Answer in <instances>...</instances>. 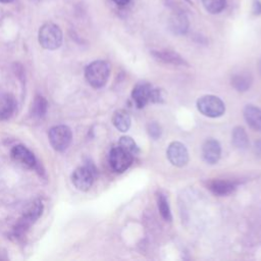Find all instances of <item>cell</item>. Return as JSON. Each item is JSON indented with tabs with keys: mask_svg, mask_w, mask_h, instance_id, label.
<instances>
[{
	"mask_svg": "<svg viewBox=\"0 0 261 261\" xmlns=\"http://www.w3.org/2000/svg\"><path fill=\"white\" fill-rule=\"evenodd\" d=\"M205 10L211 14H218L226 7V0H201Z\"/></svg>",
	"mask_w": 261,
	"mask_h": 261,
	"instance_id": "21",
	"label": "cell"
},
{
	"mask_svg": "<svg viewBox=\"0 0 261 261\" xmlns=\"http://www.w3.org/2000/svg\"><path fill=\"white\" fill-rule=\"evenodd\" d=\"M153 89L147 83H141L134 87L132 92V98L138 108H143L152 99Z\"/></svg>",
	"mask_w": 261,
	"mask_h": 261,
	"instance_id": "10",
	"label": "cell"
},
{
	"mask_svg": "<svg viewBox=\"0 0 261 261\" xmlns=\"http://www.w3.org/2000/svg\"><path fill=\"white\" fill-rule=\"evenodd\" d=\"M252 76L248 72L237 73L231 77V86L239 92H246L252 85Z\"/></svg>",
	"mask_w": 261,
	"mask_h": 261,
	"instance_id": "19",
	"label": "cell"
},
{
	"mask_svg": "<svg viewBox=\"0 0 261 261\" xmlns=\"http://www.w3.org/2000/svg\"><path fill=\"white\" fill-rule=\"evenodd\" d=\"M118 145L121 148H123L124 150H126L127 152H129L132 155H137L140 152L138 145L136 144V142L130 137H127V136L121 137L120 140H119Z\"/></svg>",
	"mask_w": 261,
	"mask_h": 261,
	"instance_id": "23",
	"label": "cell"
},
{
	"mask_svg": "<svg viewBox=\"0 0 261 261\" xmlns=\"http://www.w3.org/2000/svg\"><path fill=\"white\" fill-rule=\"evenodd\" d=\"M157 205H158V210H159L162 218L166 221H170L171 220L170 207H169L167 198L162 193L157 194Z\"/></svg>",
	"mask_w": 261,
	"mask_h": 261,
	"instance_id": "22",
	"label": "cell"
},
{
	"mask_svg": "<svg viewBox=\"0 0 261 261\" xmlns=\"http://www.w3.org/2000/svg\"><path fill=\"white\" fill-rule=\"evenodd\" d=\"M38 40L40 45L47 50L58 49L63 40L61 29L54 22H45L39 30Z\"/></svg>",
	"mask_w": 261,
	"mask_h": 261,
	"instance_id": "1",
	"label": "cell"
},
{
	"mask_svg": "<svg viewBox=\"0 0 261 261\" xmlns=\"http://www.w3.org/2000/svg\"><path fill=\"white\" fill-rule=\"evenodd\" d=\"M112 122H113V125H114L119 132L124 133V132L128 130V128L130 127L132 119H130L129 114H128L125 110L119 109V110H116V111L113 113Z\"/></svg>",
	"mask_w": 261,
	"mask_h": 261,
	"instance_id": "17",
	"label": "cell"
},
{
	"mask_svg": "<svg viewBox=\"0 0 261 261\" xmlns=\"http://www.w3.org/2000/svg\"><path fill=\"white\" fill-rule=\"evenodd\" d=\"M134 155L121 148L119 145L113 147L109 152V164L115 172H123L133 163Z\"/></svg>",
	"mask_w": 261,
	"mask_h": 261,
	"instance_id": "7",
	"label": "cell"
},
{
	"mask_svg": "<svg viewBox=\"0 0 261 261\" xmlns=\"http://www.w3.org/2000/svg\"><path fill=\"white\" fill-rule=\"evenodd\" d=\"M169 28L176 35L186 34L189 29V20L185 13L175 11L169 18Z\"/></svg>",
	"mask_w": 261,
	"mask_h": 261,
	"instance_id": "16",
	"label": "cell"
},
{
	"mask_svg": "<svg viewBox=\"0 0 261 261\" xmlns=\"http://www.w3.org/2000/svg\"><path fill=\"white\" fill-rule=\"evenodd\" d=\"M13 0H0V3H10V2H12Z\"/></svg>",
	"mask_w": 261,
	"mask_h": 261,
	"instance_id": "29",
	"label": "cell"
},
{
	"mask_svg": "<svg viewBox=\"0 0 261 261\" xmlns=\"http://www.w3.org/2000/svg\"><path fill=\"white\" fill-rule=\"evenodd\" d=\"M231 143L232 145L240 150H245L249 146V137L242 126H236L232 129L231 134Z\"/></svg>",
	"mask_w": 261,
	"mask_h": 261,
	"instance_id": "18",
	"label": "cell"
},
{
	"mask_svg": "<svg viewBox=\"0 0 261 261\" xmlns=\"http://www.w3.org/2000/svg\"><path fill=\"white\" fill-rule=\"evenodd\" d=\"M43 209H44V206L41 200L36 199L33 202H31L22 212L18 221L16 222V225L14 228L15 234H18V236L23 234L31 227V225L34 224L40 218V216L42 215Z\"/></svg>",
	"mask_w": 261,
	"mask_h": 261,
	"instance_id": "2",
	"label": "cell"
},
{
	"mask_svg": "<svg viewBox=\"0 0 261 261\" xmlns=\"http://www.w3.org/2000/svg\"><path fill=\"white\" fill-rule=\"evenodd\" d=\"M152 55L155 59H157L160 62L172 64V65H188L186 60L177 53L169 50H163V51H152Z\"/></svg>",
	"mask_w": 261,
	"mask_h": 261,
	"instance_id": "14",
	"label": "cell"
},
{
	"mask_svg": "<svg viewBox=\"0 0 261 261\" xmlns=\"http://www.w3.org/2000/svg\"><path fill=\"white\" fill-rule=\"evenodd\" d=\"M254 152L256 156L261 157V140H258L254 143Z\"/></svg>",
	"mask_w": 261,
	"mask_h": 261,
	"instance_id": "26",
	"label": "cell"
},
{
	"mask_svg": "<svg viewBox=\"0 0 261 261\" xmlns=\"http://www.w3.org/2000/svg\"><path fill=\"white\" fill-rule=\"evenodd\" d=\"M198 110L205 116L215 118L221 116L225 111L224 103L214 95H205L197 100Z\"/></svg>",
	"mask_w": 261,
	"mask_h": 261,
	"instance_id": "4",
	"label": "cell"
},
{
	"mask_svg": "<svg viewBox=\"0 0 261 261\" xmlns=\"http://www.w3.org/2000/svg\"><path fill=\"white\" fill-rule=\"evenodd\" d=\"M147 132L149 134V136L154 139V140H157L158 138H160L161 136V126L156 122V121H151L148 123L147 125Z\"/></svg>",
	"mask_w": 261,
	"mask_h": 261,
	"instance_id": "24",
	"label": "cell"
},
{
	"mask_svg": "<svg viewBox=\"0 0 261 261\" xmlns=\"http://www.w3.org/2000/svg\"><path fill=\"white\" fill-rule=\"evenodd\" d=\"M97 170L94 165L86 164L77 167L71 174V182L79 190L86 192L92 187Z\"/></svg>",
	"mask_w": 261,
	"mask_h": 261,
	"instance_id": "6",
	"label": "cell"
},
{
	"mask_svg": "<svg viewBox=\"0 0 261 261\" xmlns=\"http://www.w3.org/2000/svg\"><path fill=\"white\" fill-rule=\"evenodd\" d=\"M221 155V148L220 144L213 139L207 140L202 147V156L203 159L209 163V164H214L216 163Z\"/></svg>",
	"mask_w": 261,
	"mask_h": 261,
	"instance_id": "12",
	"label": "cell"
},
{
	"mask_svg": "<svg viewBox=\"0 0 261 261\" xmlns=\"http://www.w3.org/2000/svg\"><path fill=\"white\" fill-rule=\"evenodd\" d=\"M16 109L15 98L9 94L5 93L0 96V121L7 120L12 116Z\"/></svg>",
	"mask_w": 261,
	"mask_h": 261,
	"instance_id": "13",
	"label": "cell"
},
{
	"mask_svg": "<svg viewBox=\"0 0 261 261\" xmlns=\"http://www.w3.org/2000/svg\"><path fill=\"white\" fill-rule=\"evenodd\" d=\"M237 184L227 179H209L206 182V188L217 196H226L234 191Z\"/></svg>",
	"mask_w": 261,
	"mask_h": 261,
	"instance_id": "11",
	"label": "cell"
},
{
	"mask_svg": "<svg viewBox=\"0 0 261 261\" xmlns=\"http://www.w3.org/2000/svg\"><path fill=\"white\" fill-rule=\"evenodd\" d=\"M50 145L57 152H63L68 148L72 140V134L67 125H55L48 133Z\"/></svg>",
	"mask_w": 261,
	"mask_h": 261,
	"instance_id": "5",
	"label": "cell"
},
{
	"mask_svg": "<svg viewBox=\"0 0 261 261\" xmlns=\"http://www.w3.org/2000/svg\"><path fill=\"white\" fill-rule=\"evenodd\" d=\"M110 67L104 60L91 62L85 69V77L93 88L103 87L109 77Z\"/></svg>",
	"mask_w": 261,
	"mask_h": 261,
	"instance_id": "3",
	"label": "cell"
},
{
	"mask_svg": "<svg viewBox=\"0 0 261 261\" xmlns=\"http://www.w3.org/2000/svg\"><path fill=\"white\" fill-rule=\"evenodd\" d=\"M253 12L254 14L261 13V2L259 0H254L253 2Z\"/></svg>",
	"mask_w": 261,
	"mask_h": 261,
	"instance_id": "25",
	"label": "cell"
},
{
	"mask_svg": "<svg viewBox=\"0 0 261 261\" xmlns=\"http://www.w3.org/2000/svg\"><path fill=\"white\" fill-rule=\"evenodd\" d=\"M11 158L14 162L24 168H35L37 159L34 153L23 145H16L11 149Z\"/></svg>",
	"mask_w": 261,
	"mask_h": 261,
	"instance_id": "9",
	"label": "cell"
},
{
	"mask_svg": "<svg viewBox=\"0 0 261 261\" xmlns=\"http://www.w3.org/2000/svg\"><path fill=\"white\" fill-rule=\"evenodd\" d=\"M112 1L118 6H125L130 2V0H112Z\"/></svg>",
	"mask_w": 261,
	"mask_h": 261,
	"instance_id": "27",
	"label": "cell"
},
{
	"mask_svg": "<svg viewBox=\"0 0 261 261\" xmlns=\"http://www.w3.org/2000/svg\"><path fill=\"white\" fill-rule=\"evenodd\" d=\"M166 155L169 162L176 167H182L189 162V152L186 146L179 142L170 143Z\"/></svg>",
	"mask_w": 261,
	"mask_h": 261,
	"instance_id": "8",
	"label": "cell"
},
{
	"mask_svg": "<svg viewBox=\"0 0 261 261\" xmlns=\"http://www.w3.org/2000/svg\"><path fill=\"white\" fill-rule=\"evenodd\" d=\"M244 117L248 125L254 130L261 132V109L254 105H247L244 109Z\"/></svg>",
	"mask_w": 261,
	"mask_h": 261,
	"instance_id": "15",
	"label": "cell"
},
{
	"mask_svg": "<svg viewBox=\"0 0 261 261\" xmlns=\"http://www.w3.org/2000/svg\"><path fill=\"white\" fill-rule=\"evenodd\" d=\"M47 108H48L47 100L43 96L37 95L32 104V109H31L32 116L35 118H43L47 112Z\"/></svg>",
	"mask_w": 261,
	"mask_h": 261,
	"instance_id": "20",
	"label": "cell"
},
{
	"mask_svg": "<svg viewBox=\"0 0 261 261\" xmlns=\"http://www.w3.org/2000/svg\"><path fill=\"white\" fill-rule=\"evenodd\" d=\"M258 70H259V73L261 74V59L258 62Z\"/></svg>",
	"mask_w": 261,
	"mask_h": 261,
	"instance_id": "28",
	"label": "cell"
}]
</instances>
